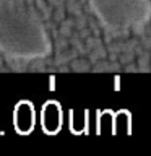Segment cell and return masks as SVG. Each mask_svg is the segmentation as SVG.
I'll return each instance as SVG.
<instances>
[{
	"label": "cell",
	"instance_id": "cell-2",
	"mask_svg": "<svg viewBox=\"0 0 151 156\" xmlns=\"http://www.w3.org/2000/svg\"><path fill=\"white\" fill-rule=\"evenodd\" d=\"M54 20H55V21H63V20H65V7H63V5H60V7L55 10Z\"/></svg>",
	"mask_w": 151,
	"mask_h": 156
},
{
	"label": "cell",
	"instance_id": "cell-3",
	"mask_svg": "<svg viewBox=\"0 0 151 156\" xmlns=\"http://www.w3.org/2000/svg\"><path fill=\"white\" fill-rule=\"evenodd\" d=\"M143 46H145L146 51L149 49V37H143Z\"/></svg>",
	"mask_w": 151,
	"mask_h": 156
},
{
	"label": "cell",
	"instance_id": "cell-1",
	"mask_svg": "<svg viewBox=\"0 0 151 156\" xmlns=\"http://www.w3.org/2000/svg\"><path fill=\"white\" fill-rule=\"evenodd\" d=\"M70 68L75 72H88L90 70V62L75 57V58H72V62H70Z\"/></svg>",
	"mask_w": 151,
	"mask_h": 156
}]
</instances>
